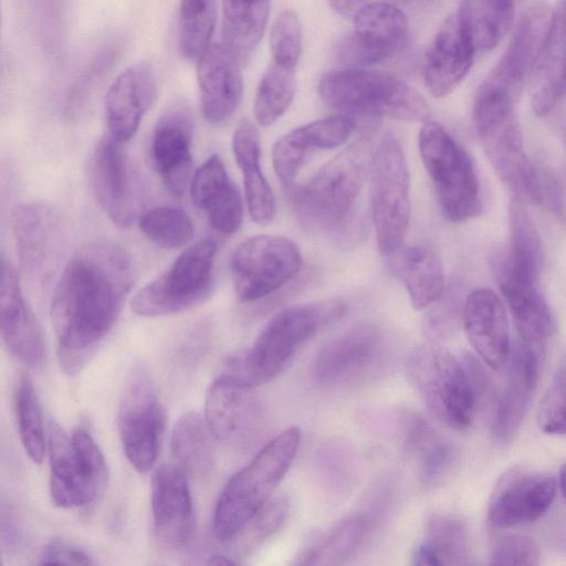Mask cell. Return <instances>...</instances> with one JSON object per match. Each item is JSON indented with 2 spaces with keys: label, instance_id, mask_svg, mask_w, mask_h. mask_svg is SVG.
Here are the masks:
<instances>
[{
  "label": "cell",
  "instance_id": "6da1fadb",
  "mask_svg": "<svg viewBox=\"0 0 566 566\" xmlns=\"http://www.w3.org/2000/svg\"><path fill=\"white\" fill-rule=\"evenodd\" d=\"M135 281L129 254L94 241L65 263L55 284L51 319L57 358L70 376L81 373L117 322Z\"/></svg>",
  "mask_w": 566,
  "mask_h": 566
},
{
  "label": "cell",
  "instance_id": "7a4b0ae2",
  "mask_svg": "<svg viewBox=\"0 0 566 566\" xmlns=\"http://www.w3.org/2000/svg\"><path fill=\"white\" fill-rule=\"evenodd\" d=\"M370 157L369 142L361 138L323 165L307 184L287 188L297 219L307 230L339 234L347 229Z\"/></svg>",
  "mask_w": 566,
  "mask_h": 566
},
{
  "label": "cell",
  "instance_id": "3957f363",
  "mask_svg": "<svg viewBox=\"0 0 566 566\" xmlns=\"http://www.w3.org/2000/svg\"><path fill=\"white\" fill-rule=\"evenodd\" d=\"M345 311L339 298L284 308L265 324L250 348L229 359L226 370L253 386L265 384L287 366L304 343Z\"/></svg>",
  "mask_w": 566,
  "mask_h": 566
},
{
  "label": "cell",
  "instance_id": "277c9868",
  "mask_svg": "<svg viewBox=\"0 0 566 566\" xmlns=\"http://www.w3.org/2000/svg\"><path fill=\"white\" fill-rule=\"evenodd\" d=\"M300 443L301 430L297 427L284 430L228 480L213 514L212 530L219 541L233 539L271 500L289 471Z\"/></svg>",
  "mask_w": 566,
  "mask_h": 566
},
{
  "label": "cell",
  "instance_id": "5b68a950",
  "mask_svg": "<svg viewBox=\"0 0 566 566\" xmlns=\"http://www.w3.org/2000/svg\"><path fill=\"white\" fill-rule=\"evenodd\" d=\"M552 15L541 4L528 8L520 18L511 42L480 84L473 104L476 134L513 115Z\"/></svg>",
  "mask_w": 566,
  "mask_h": 566
},
{
  "label": "cell",
  "instance_id": "8992f818",
  "mask_svg": "<svg viewBox=\"0 0 566 566\" xmlns=\"http://www.w3.org/2000/svg\"><path fill=\"white\" fill-rule=\"evenodd\" d=\"M322 101L348 117H387L407 122H426L430 108L412 87L399 80L364 69L326 73L318 83Z\"/></svg>",
  "mask_w": 566,
  "mask_h": 566
},
{
  "label": "cell",
  "instance_id": "52a82bcc",
  "mask_svg": "<svg viewBox=\"0 0 566 566\" xmlns=\"http://www.w3.org/2000/svg\"><path fill=\"white\" fill-rule=\"evenodd\" d=\"M422 164L439 206L452 222H464L482 211L474 163L467 149L439 123L426 120L418 135Z\"/></svg>",
  "mask_w": 566,
  "mask_h": 566
},
{
  "label": "cell",
  "instance_id": "ba28073f",
  "mask_svg": "<svg viewBox=\"0 0 566 566\" xmlns=\"http://www.w3.org/2000/svg\"><path fill=\"white\" fill-rule=\"evenodd\" d=\"M46 446L50 495L56 506H86L104 492L108 480L106 460L87 429L78 427L69 436L51 419Z\"/></svg>",
  "mask_w": 566,
  "mask_h": 566
},
{
  "label": "cell",
  "instance_id": "9c48e42d",
  "mask_svg": "<svg viewBox=\"0 0 566 566\" xmlns=\"http://www.w3.org/2000/svg\"><path fill=\"white\" fill-rule=\"evenodd\" d=\"M369 198L379 251L390 255L403 245L410 221V174L398 138L387 133L371 151Z\"/></svg>",
  "mask_w": 566,
  "mask_h": 566
},
{
  "label": "cell",
  "instance_id": "30bf717a",
  "mask_svg": "<svg viewBox=\"0 0 566 566\" xmlns=\"http://www.w3.org/2000/svg\"><path fill=\"white\" fill-rule=\"evenodd\" d=\"M407 373L440 422L455 430L471 424L476 394L464 365L450 352L432 345L419 346L408 356Z\"/></svg>",
  "mask_w": 566,
  "mask_h": 566
},
{
  "label": "cell",
  "instance_id": "8fae6325",
  "mask_svg": "<svg viewBox=\"0 0 566 566\" xmlns=\"http://www.w3.org/2000/svg\"><path fill=\"white\" fill-rule=\"evenodd\" d=\"M217 251V242L211 238L188 245L161 274L134 295L133 312L158 317L200 304L212 290Z\"/></svg>",
  "mask_w": 566,
  "mask_h": 566
},
{
  "label": "cell",
  "instance_id": "7c38bea8",
  "mask_svg": "<svg viewBox=\"0 0 566 566\" xmlns=\"http://www.w3.org/2000/svg\"><path fill=\"white\" fill-rule=\"evenodd\" d=\"M117 423L128 462L138 472L149 471L159 452L165 413L145 365L134 366L127 376L119 399Z\"/></svg>",
  "mask_w": 566,
  "mask_h": 566
},
{
  "label": "cell",
  "instance_id": "4fadbf2b",
  "mask_svg": "<svg viewBox=\"0 0 566 566\" xmlns=\"http://www.w3.org/2000/svg\"><path fill=\"white\" fill-rule=\"evenodd\" d=\"M303 266L297 244L283 235L251 237L233 251L230 261L231 279L237 297L251 303L272 294Z\"/></svg>",
  "mask_w": 566,
  "mask_h": 566
},
{
  "label": "cell",
  "instance_id": "5bb4252c",
  "mask_svg": "<svg viewBox=\"0 0 566 566\" xmlns=\"http://www.w3.org/2000/svg\"><path fill=\"white\" fill-rule=\"evenodd\" d=\"M254 387L227 370L210 384L203 416L216 440L234 449L259 440L265 416Z\"/></svg>",
  "mask_w": 566,
  "mask_h": 566
},
{
  "label": "cell",
  "instance_id": "9a60e30c",
  "mask_svg": "<svg viewBox=\"0 0 566 566\" xmlns=\"http://www.w3.org/2000/svg\"><path fill=\"white\" fill-rule=\"evenodd\" d=\"M17 253L24 275L46 285L66 248L67 228L60 212L44 203H24L12 212Z\"/></svg>",
  "mask_w": 566,
  "mask_h": 566
},
{
  "label": "cell",
  "instance_id": "2e32d148",
  "mask_svg": "<svg viewBox=\"0 0 566 566\" xmlns=\"http://www.w3.org/2000/svg\"><path fill=\"white\" fill-rule=\"evenodd\" d=\"M385 357V338L371 324H359L327 342L316 354L312 374L322 386H346L373 376Z\"/></svg>",
  "mask_w": 566,
  "mask_h": 566
},
{
  "label": "cell",
  "instance_id": "e0dca14e",
  "mask_svg": "<svg viewBox=\"0 0 566 566\" xmlns=\"http://www.w3.org/2000/svg\"><path fill=\"white\" fill-rule=\"evenodd\" d=\"M405 13L390 3L369 2L354 17V30L339 45L349 69L377 64L396 53L407 34Z\"/></svg>",
  "mask_w": 566,
  "mask_h": 566
},
{
  "label": "cell",
  "instance_id": "ac0fdd59",
  "mask_svg": "<svg viewBox=\"0 0 566 566\" xmlns=\"http://www.w3.org/2000/svg\"><path fill=\"white\" fill-rule=\"evenodd\" d=\"M483 150L500 180L513 198L543 205L539 170L532 164L515 115L478 134Z\"/></svg>",
  "mask_w": 566,
  "mask_h": 566
},
{
  "label": "cell",
  "instance_id": "d6986e66",
  "mask_svg": "<svg viewBox=\"0 0 566 566\" xmlns=\"http://www.w3.org/2000/svg\"><path fill=\"white\" fill-rule=\"evenodd\" d=\"M92 191L103 211L119 228H128L137 211V190L122 144L112 136L94 147L88 165Z\"/></svg>",
  "mask_w": 566,
  "mask_h": 566
},
{
  "label": "cell",
  "instance_id": "ffe728a7",
  "mask_svg": "<svg viewBox=\"0 0 566 566\" xmlns=\"http://www.w3.org/2000/svg\"><path fill=\"white\" fill-rule=\"evenodd\" d=\"M192 136V117L184 104L168 107L158 118L150 136V165L166 189L176 197L185 193L190 181Z\"/></svg>",
  "mask_w": 566,
  "mask_h": 566
},
{
  "label": "cell",
  "instance_id": "44dd1931",
  "mask_svg": "<svg viewBox=\"0 0 566 566\" xmlns=\"http://www.w3.org/2000/svg\"><path fill=\"white\" fill-rule=\"evenodd\" d=\"M0 329L8 350L32 369L45 363V343L41 326L23 295L12 264L1 256Z\"/></svg>",
  "mask_w": 566,
  "mask_h": 566
},
{
  "label": "cell",
  "instance_id": "7402d4cb",
  "mask_svg": "<svg viewBox=\"0 0 566 566\" xmlns=\"http://www.w3.org/2000/svg\"><path fill=\"white\" fill-rule=\"evenodd\" d=\"M150 502L156 539L169 548L186 546L193 531V507L187 473L178 464L156 469Z\"/></svg>",
  "mask_w": 566,
  "mask_h": 566
},
{
  "label": "cell",
  "instance_id": "603a6c76",
  "mask_svg": "<svg viewBox=\"0 0 566 566\" xmlns=\"http://www.w3.org/2000/svg\"><path fill=\"white\" fill-rule=\"evenodd\" d=\"M556 480L544 473L514 471L499 482L488 509V522L496 528L532 523L549 509Z\"/></svg>",
  "mask_w": 566,
  "mask_h": 566
},
{
  "label": "cell",
  "instance_id": "cb8c5ba5",
  "mask_svg": "<svg viewBox=\"0 0 566 566\" xmlns=\"http://www.w3.org/2000/svg\"><path fill=\"white\" fill-rule=\"evenodd\" d=\"M355 122L345 115L313 120L294 128L276 140L272 149L274 171L285 188L308 163L313 153L345 144L355 129Z\"/></svg>",
  "mask_w": 566,
  "mask_h": 566
},
{
  "label": "cell",
  "instance_id": "d4e9b609",
  "mask_svg": "<svg viewBox=\"0 0 566 566\" xmlns=\"http://www.w3.org/2000/svg\"><path fill=\"white\" fill-rule=\"evenodd\" d=\"M157 91V76L149 63L138 62L124 70L105 95L108 135L120 144L129 142L155 103Z\"/></svg>",
  "mask_w": 566,
  "mask_h": 566
},
{
  "label": "cell",
  "instance_id": "484cf974",
  "mask_svg": "<svg viewBox=\"0 0 566 566\" xmlns=\"http://www.w3.org/2000/svg\"><path fill=\"white\" fill-rule=\"evenodd\" d=\"M467 337L493 370L507 363L512 342L510 322L502 297L490 289H476L465 298L462 310Z\"/></svg>",
  "mask_w": 566,
  "mask_h": 566
},
{
  "label": "cell",
  "instance_id": "4316f807",
  "mask_svg": "<svg viewBox=\"0 0 566 566\" xmlns=\"http://www.w3.org/2000/svg\"><path fill=\"white\" fill-rule=\"evenodd\" d=\"M197 80L205 119L219 124L232 116L243 93L235 53L226 44H211L197 61Z\"/></svg>",
  "mask_w": 566,
  "mask_h": 566
},
{
  "label": "cell",
  "instance_id": "83f0119b",
  "mask_svg": "<svg viewBox=\"0 0 566 566\" xmlns=\"http://www.w3.org/2000/svg\"><path fill=\"white\" fill-rule=\"evenodd\" d=\"M539 353L521 338L512 344L506 363V384L493 419V434L501 443L514 438L527 412L537 384Z\"/></svg>",
  "mask_w": 566,
  "mask_h": 566
},
{
  "label": "cell",
  "instance_id": "f1b7e54d",
  "mask_svg": "<svg viewBox=\"0 0 566 566\" xmlns=\"http://www.w3.org/2000/svg\"><path fill=\"white\" fill-rule=\"evenodd\" d=\"M474 48L457 13L448 17L437 31L424 60V83L431 95L452 93L469 73Z\"/></svg>",
  "mask_w": 566,
  "mask_h": 566
},
{
  "label": "cell",
  "instance_id": "f546056e",
  "mask_svg": "<svg viewBox=\"0 0 566 566\" xmlns=\"http://www.w3.org/2000/svg\"><path fill=\"white\" fill-rule=\"evenodd\" d=\"M193 205L206 212L211 227L224 234L239 230L243 219L240 191L231 181L222 159L211 155L190 180Z\"/></svg>",
  "mask_w": 566,
  "mask_h": 566
},
{
  "label": "cell",
  "instance_id": "4dcf8cb0",
  "mask_svg": "<svg viewBox=\"0 0 566 566\" xmlns=\"http://www.w3.org/2000/svg\"><path fill=\"white\" fill-rule=\"evenodd\" d=\"M566 94V20L553 15L530 74V96L538 117L548 115Z\"/></svg>",
  "mask_w": 566,
  "mask_h": 566
},
{
  "label": "cell",
  "instance_id": "1f68e13d",
  "mask_svg": "<svg viewBox=\"0 0 566 566\" xmlns=\"http://www.w3.org/2000/svg\"><path fill=\"white\" fill-rule=\"evenodd\" d=\"M509 229L510 245L492 253V271L537 284L544 265V249L525 203L516 198L509 205Z\"/></svg>",
  "mask_w": 566,
  "mask_h": 566
},
{
  "label": "cell",
  "instance_id": "d6a6232c",
  "mask_svg": "<svg viewBox=\"0 0 566 566\" xmlns=\"http://www.w3.org/2000/svg\"><path fill=\"white\" fill-rule=\"evenodd\" d=\"M388 256L390 271L402 282L415 310H423L442 296L446 287L444 268L432 247L402 245Z\"/></svg>",
  "mask_w": 566,
  "mask_h": 566
},
{
  "label": "cell",
  "instance_id": "836d02e7",
  "mask_svg": "<svg viewBox=\"0 0 566 566\" xmlns=\"http://www.w3.org/2000/svg\"><path fill=\"white\" fill-rule=\"evenodd\" d=\"M504 303L507 305L520 338L542 350L554 333L552 311L537 284L517 280L506 273L493 271Z\"/></svg>",
  "mask_w": 566,
  "mask_h": 566
},
{
  "label": "cell",
  "instance_id": "e575fe53",
  "mask_svg": "<svg viewBox=\"0 0 566 566\" xmlns=\"http://www.w3.org/2000/svg\"><path fill=\"white\" fill-rule=\"evenodd\" d=\"M232 151L243 176L245 202L251 219L265 226L276 213L275 197L260 168V137L256 127L248 119L237 126L232 136Z\"/></svg>",
  "mask_w": 566,
  "mask_h": 566
},
{
  "label": "cell",
  "instance_id": "d590c367",
  "mask_svg": "<svg viewBox=\"0 0 566 566\" xmlns=\"http://www.w3.org/2000/svg\"><path fill=\"white\" fill-rule=\"evenodd\" d=\"M403 446L417 461L421 483L426 488H434L443 482L458 460L455 446L418 415H407Z\"/></svg>",
  "mask_w": 566,
  "mask_h": 566
},
{
  "label": "cell",
  "instance_id": "8d00e7d4",
  "mask_svg": "<svg viewBox=\"0 0 566 566\" xmlns=\"http://www.w3.org/2000/svg\"><path fill=\"white\" fill-rule=\"evenodd\" d=\"M468 530L464 522L452 514H431L424 526V536L412 551V565L470 564Z\"/></svg>",
  "mask_w": 566,
  "mask_h": 566
},
{
  "label": "cell",
  "instance_id": "74e56055",
  "mask_svg": "<svg viewBox=\"0 0 566 566\" xmlns=\"http://www.w3.org/2000/svg\"><path fill=\"white\" fill-rule=\"evenodd\" d=\"M457 15L474 50L488 51L510 31L514 0H462Z\"/></svg>",
  "mask_w": 566,
  "mask_h": 566
},
{
  "label": "cell",
  "instance_id": "f35d334b",
  "mask_svg": "<svg viewBox=\"0 0 566 566\" xmlns=\"http://www.w3.org/2000/svg\"><path fill=\"white\" fill-rule=\"evenodd\" d=\"M213 439L205 416L197 411L184 413L171 432V452L177 464L187 474H207L214 461Z\"/></svg>",
  "mask_w": 566,
  "mask_h": 566
},
{
  "label": "cell",
  "instance_id": "ab89813d",
  "mask_svg": "<svg viewBox=\"0 0 566 566\" xmlns=\"http://www.w3.org/2000/svg\"><path fill=\"white\" fill-rule=\"evenodd\" d=\"M270 0H222V38L234 53L253 50L263 36Z\"/></svg>",
  "mask_w": 566,
  "mask_h": 566
},
{
  "label": "cell",
  "instance_id": "60d3db41",
  "mask_svg": "<svg viewBox=\"0 0 566 566\" xmlns=\"http://www.w3.org/2000/svg\"><path fill=\"white\" fill-rule=\"evenodd\" d=\"M369 531V521L364 515L342 520L329 533L307 548L297 564L337 565L347 560L364 543Z\"/></svg>",
  "mask_w": 566,
  "mask_h": 566
},
{
  "label": "cell",
  "instance_id": "b9f144b4",
  "mask_svg": "<svg viewBox=\"0 0 566 566\" xmlns=\"http://www.w3.org/2000/svg\"><path fill=\"white\" fill-rule=\"evenodd\" d=\"M216 20V0H180L178 43L187 60L198 61L211 45Z\"/></svg>",
  "mask_w": 566,
  "mask_h": 566
},
{
  "label": "cell",
  "instance_id": "7bdbcfd3",
  "mask_svg": "<svg viewBox=\"0 0 566 566\" xmlns=\"http://www.w3.org/2000/svg\"><path fill=\"white\" fill-rule=\"evenodd\" d=\"M296 91L293 69L273 62L263 73L254 97V116L261 126L274 124L290 107Z\"/></svg>",
  "mask_w": 566,
  "mask_h": 566
},
{
  "label": "cell",
  "instance_id": "ee69618b",
  "mask_svg": "<svg viewBox=\"0 0 566 566\" xmlns=\"http://www.w3.org/2000/svg\"><path fill=\"white\" fill-rule=\"evenodd\" d=\"M14 401L21 443L30 460L39 464L45 457L48 446L39 400L28 375L20 377Z\"/></svg>",
  "mask_w": 566,
  "mask_h": 566
},
{
  "label": "cell",
  "instance_id": "f6af8a7d",
  "mask_svg": "<svg viewBox=\"0 0 566 566\" xmlns=\"http://www.w3.org/2000/svg\"><path fill=\"white\" fill-rule=\"evenodd\" d=\"M140 231L164 249H180L192 240L193 226L190 217L180 208L158 206L139 217Z\"/></svg>",
  "mask_w": 566,
  "mask_h": 566
},
{
  "label": "cell",
  "instance_id": "bcb514c9",
  "mask_svg": "<svg viewBox=\"0 0 566 566\" xmlns=\"http://www.w3.org/2000/svg\"><path fill=\"white\" fill-rule=\"evenodd\" d=\"M270 46L276 64L295 69L303 51V32L294 10L286 9L276 17L271 28Z\"/></svg>",
  "mask_w": 566,
  "mask_h": 566
},
{
  "label": "cell",
  "instance_id": "7dc6e473",
  "mask_svg": "<svg viewBox=\"0 0 566 566\" xmlns=\"http://www.w3.org/2000/svg\"><path fill=\"white\" fill-rule=\"evenodd\" d=\"M537 418L542 431L566 436V367L557 373L539 405Z\"/></svg>",
  "mask_w": 566,
  "mask_h": 566
},
{
  "label": "cell",
  "instance_id": "c3c4849f",
  "mask_svg": "<svg viewBox=\"0 0 566 566\" xmlns=\"http://www.w3.org/2000/svg\"><path fill=\"white\" fill-rule=\"evenodd\" d=\"M539 548L534 539L510 534L497 539L491 551V565H537Z\"/></svg>",
  "mask_w": 566,
  "mask_h": 566
},
{
  "label": "cell",
  "instance_id": "681fc988",
  "mask_svg": "<svg viewBox=\"0 0 566 566\" xmlns=\"http://www.w3.org/2000/svg\"><path fill=\"white\" fill-rule=\"evenodd\" d=\"M116 49H108L103 51L83 73L82 77L77 81L73 88L72 96L70 97V105L78 107V105L86 98L87 92L96 84V81L112 64Z\"/></svg>",
  "mask_w": 566,
  "mask_h": 566
},
{
  "label": "cell",
  "instance_id": "f907efd6",
  "mask_svg": "<svg viewBox=\"0 0 566 566\" xmlns=\"http://www.w3.org/2000/svg\"><path fill=\"white\" fill-rule=\"evenodd\" d=\"M42 564L57 565H93L94 560L84 551L65 542L49 543L41 555Z\"/></svg>",
  "mask_w": 566,
  "mask_h": 566
},
{
  "label": "cell",
  "instance_id": "816d5d0a",
  "mask_svg": "<svg viewBox=\"0 0 566 566\" xmlns=\"http://www.w3.org/2000/svg\"><path fill=\"white\" fill-rule=\"evenodd\" d=\"M543 203H545L552 214L559 221L566 220V203L562 184L554 172L544 170L541 172Z\"/></svg>",
  "mask_w": 566,
  "mask_h": 566
},
{
  "label": "cell",
  "instance_id": "f5cc1de1",
  "mask_svg": "<svg viewBox=\"0 0 566 566\" xmlns=\"http://www.w3.org/2000/svg\"><path fill=\"white\" fill-rule=\"evenodd\" d=\"M329 6L340 15L355 17L363 9L368 0H327Z\"/></svg>",
  "mask_w": 566,
  "mask_h": 566
},
{
  "label": "cell",
  "instance_id": "db71d44e",
  "mask_svg": "<svg viewBox=\"0 0 566 566\" xmlns=\"http://www.w3.org/2000/svg\"><path fill=\"white\" fill-rule=\"evenodd\" d=\"M208 564L209 565H234V564H238V562L227 555L217 554V555L209 557Z\"/></svg>",
  "mask_w": 566,
  "mask_h": 566
},
{
  "label": "cell",
  "instance_id": "11a10c76",
  "mask_svg": "<svg viewBox=\"0 0 566 566\" xmlns=\"http://www.w3.org/2000/svg\"><path fill=\"white\" fill-rule=\"evenodd\" d=\"M558 482L562 495L566 501V463L560 468Z\"/></svg>",
  "mask_w": 566,
  "mask_h": 566
},
{
  "label": "cell",
  "instance_id": "9f6ffc18",
  "mask_svg": "<svg viewBox=\"0 0 566 566\" xmlns=\"http://www.w3.org/2000/svg\"><path fill=\"white\" fill-rule=\"evenodd\" d=\"M566 20V0H562L559 8L557 9Z\"/></svg>",
  "mask_w": 566,
  "mask_h": 566
}]
</instances>
